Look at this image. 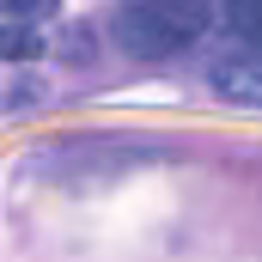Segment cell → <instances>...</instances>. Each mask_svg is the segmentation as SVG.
<instances>
[{
  "label": "cell",
  "mask_w": 262,
  "mask_h": 262,
  "mask_svg": "<svg viewBox=\"0 0 262 262\" xmlns=\"http://www.w3.org/2000/svg\"><path fill=\"white\" fill-rule=\"evenodd\" d=\"M55 18V0H0V25H37Z\"/></svg>",
  "instance_id": "cell-4"
},
{
  "label": "cell",
  "mask_w": 262,
  "mask_h": 262,
  "mask_svg": "<svg viewBox=\"0 0 262 262\" xmlns=\"http://www.w3.org/2000/svg\"><path fill=\"white\" fill-rule=\"evenodd\" d=\"M49 43L37 37V25H0V61H37Z\"/></svg>",
  "instance_id": "cell-3"
},
{
  "label": "cell",
  "mask_w": 262,
  "mask_h": 262,
  "mask_svg": "<svg viewBox=\"0 0 262 262\" xmlns=\"http://www.w3.org/2000/svg\"><path fill=\"white\" fill-rule=\"evenodd\" d=\"M213 92L220 98H232V104H250V110H262V55H250V49H238V55H226V61H213Z\"/></svg>",
  "instance_id": "cell-2"
},
{
  "label": "cell",
  "mask_w": 262,
  "mask_h": 262,
  "mask_svg": "<svg viewBox=\"0 0 262 262\" xmlns=\"http://www.w3.org/2000/svg\"><path fill=\"white\" fill-rule=\"evenodd\" d=\"M110 31L134 55H177L207 31V6L201 0H122Z\"/></svg>",
  "instance_id": "cell-1"
}]
</instances>
